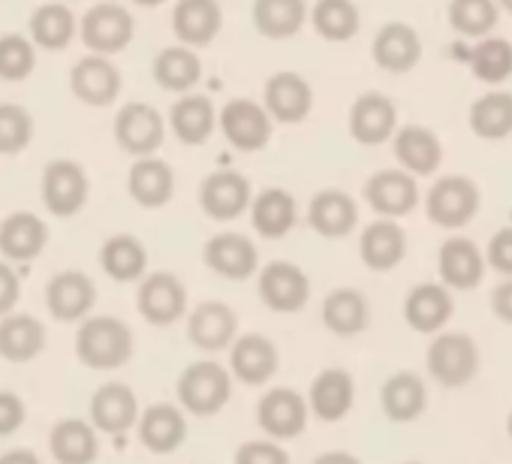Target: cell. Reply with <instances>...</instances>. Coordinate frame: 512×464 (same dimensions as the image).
I'll list each match as a JSON object with an SVG mask.
<instances>
[{
  "mask_svg": "<svg viewBox=\"0 0 512 464\" xmlns=\"http://www.w3.org/2000/svg\"><path fill=\"white\" fill-rule=\"evenodd\" d=\"M76 353L88 368H121L133 356V332L115 317H94L79 329Z\"/></svg>",
  "mask_w": 512,
  "mask_h": 464,
  "instance_id": "cell-1",
  "label": "cell"
},
{
  "mask_svg": "<svg viewBox=\"0 0 512 464\" xmlns=\"http://www.w3.org/2000/svg\"><path fill=\"white\" fill-rule=\"evenodd\" d=\"M428 371L440 386H467L479 371V350L470 335L443 332L428 347Z\"/></svg>",
  "mask_w": 512,
  "mask_h": 464,
  "instance_id": "cell-2",
  "label": "cell"
},
{
  "mask_svg": "<svg viewBox=\"0 0 512 464\" xmlns=\"http://www.w3.org/2000/svg\"><path fill=\"white\" fill-rule=\"evenodd\" d=\"M229 392L232 380L217 362H193L178 377V401L196 416L217 413L229 401Z\"/></svg>",
  "mask_w": 512,
  "mask_h": 464,
  "instance_id": "cell-3",
  "label": "cell"
},
{
  "mask_svg": "<svg viewBox=\"0 0 512 464\" xmlns=\"http://www.w3.org/2000/svg\"><path fill=\"white\" fill-rule=\"evenodd\" d=\"M428 217L437 223V226H446V229H458L464 226L476 208H479V190L470 178H461V175H449V178H440L431 193H428Z\"/></svg>",
  "mask_w": 512,
  "mask_h": 464,
  "instance_id": "cell-4",
  "label": "cell"
},
{
  "mask_svg": "<svg viewBox=\"0 0 512 464\" xmlns=\"http://www.w3.org/2000/svg\"><path fill=\"white\" fill-rule=\"evenodd\" d=\"M43 199L46 208L58 217L76 214L88 199V175L73 160H55L43 172Z\"/></svg>",
  "mask_w": 512,
  "mask_h": 464,
  "instance_id": "cell-5",
  "label": "cell"
},
{
  "mask_svg": "<svg viewBox=\"0 0 512 464\" xmlns=\"http://www.w3.org/2000/svg\"><path fill=\"white\" fill-rule=\"evenodd\" d=\"M311 296V284L305 278V272L293 263H269L260 275V299L266 302V308L281 311V314H293L302 311L308 305Z\"/></svg>",
  "mask_w": 512,
  "mask_h": 464,
  "instance_id": "cell-6",
  "label": "cell"
},
{
  "mask_svg": "<svg viewBox=\"0 0 512 464\" xmlns=\"http://www.w3.org/2000/svg\"><path fill=\"white\" fill-rule=\"evenodd\" d=\"M115 139L127 154L148 157L163 142V118L145 103H130L115 118Z\"/></svg>",
  "mask_w": 512,
  "mask_h": 464,
  "instance_id": "cell-7",
  "label": "cell"
},
{
  "mask_svg": "<svg viewBox=\"0 0 512 464\" xmlns=\"http://www.w3.org/2000/svg\"><path fill=\"white\" fill-rule=\"evenodd\" d=\"M220 127L226 139L241 151H260L272 136L269 112L263 106H256L253 100L226 103V109L220 112Z\"/></svg>",
  "mask_w": 512,
  "mask_h": 464,
  "instance_id": "cell-8",
  "label": "cell"
},
{
  "mask_svg": "<svg viewBox=\"0 0 512 464\" xmlns=\"http://www.w3.org/2000/svg\"><path fill=\"white\" fill-rule=\"evenodd\" d=\"M82 37L85 46L100 55L121 52L133 40V19L118 4H97L82 22Z\"/></svg>",
  "mask_w": 512,
  "mask_h": 464,
  "instance_id": "cell-9",
  "label": "cell"
},
{
  "mask_svg": "<svg viewBox=\"0 0 512 464\" xmlns=\"http://www.w3.org/2000/svg\"><path fill=\"white\" fill-rule=\"evenodd\" d=\"M136 302H139V314L148 323L169 326V323H175L184 314V308H187V290H184V284L175 275L157 272L148 281H142Z\"/></svg>",
  "mask_w": 512,
  "mask_h": 464,
  "instance_id": "cell-10",
  "label": "cell"
},
{
  "mask_svg": "<svg viewBox=\"0 0 512 464\" xmlns=\"http://www.w3.org/2000/svg\"><path fill=\"white\" fill-rule=\"evenodd\" d=\"M256 419H260V428L269 431L272 437L281 440L296 437L308 422V404L293 389H272L269 395H263L260 407H256Z\"/></svg>",
  "mask_w": 512,
  "mask_h": 464,
  "instance_id": "cell-11",
  "label": "cell"
},
{
  "mask_svg": "<svg viewBox=\"0 0 512 464\" xmlns=\"http://www.w3.org/2000/svg\"><path fill=\"white\" fill-rule=\"evenodd\" d=\"M395 118H398L395 103L386 94H380V91H368V94H362L353 103L350 133L362 145H380V142H386L392 136Z\"/></svg>",
  "mask_w": 512,
  "mask_h": 464,
  "instance_id": "cell-12",
  "label": "cell"
},
{
  "mask_svg": "<svg viewBox=\"0 0 512 464\" xmlns=\"http://www.w3.org/2000/svg\"><path fill=\"white\" fill-rule=\"evenodd\" d=\"M365 199L377 214L386 217H401L407 211H413L419 190L410 172L404 169H383L377 172L368 184H365Z\"/></svg>",
  "mask_w": 512,
  "mask_h": 464,
  "instance_id": "cell-13",
  "label": "cell"
},
{
  "mask_svg": "<svg viewBox=\"0 0 512 464\" xmlns=\"http://www.w3.org/2000/svg\"><path fill=\"white\" fill-rule=\"evenodd\" d=\"M199 202H202V208H205L208 217H214V220H232L250 202V181L244 175L232 172V169L214 172V175L205 178L202 193H199Z\"/></svg>",
  "mask_w": 512,
  "mask_h": 464,
  "instance_id": "cell-14",
  "label": "cell"
},
{
  "mask_svg": "<svg viewBox=\"0 0 512 464\" xmlns=\"http://www.w3.org/2000/svg\"><path fill=\"white\" fill-rule=\"evenodd\" d=\"M235 332H238V317L223 302H202V305H196V311L187 320L190 341L205 353L223 350L235 338Z\"/></svg>",
  "mask_w": 512,
  "mask_h": 464,
  "instance_id": "cell-15",
  "label": "cell"
},
{
  "mask_svg": "<svg viewBox=\"0 0 512 464\" xmlns=\"http://www.w3.org/2000/svg\"><path fill=\"white\" fill-rule=\"evenodd\" d=\"M308 220L311 226L326 239H344L356 229L359 223V208L353 202L350 193L344 190H323L311 199L308 208Z\"/></svg>",
  "mask_w": 512,
  "mask_h": 464,
  "instance_id": "cell-16",
  "label": "cell"
},
{
  "mask_svg": "<svg viewBox=\"0 0 512 464\" xmlns=\"http://www.w3.org/2000/svg\"><path fill=\"white\" fill-rule=\"evenodd\" d=\"M205 263L220 278L244 281L256 272V248L238 232H220L205 245Z\"/></svg>",
  "mask_w": 512,
  "mask_h": 464,
  "instance_id": "cell-17",
  "label": "cell"
},
{
  "mask_svg": "<svg viewBox=\"0 0 512 464\" xmlns=\"http://www.w3.org/2000/svg\"><path fill=\"white\" fill-rule=\"evenodd\" d=\"M94 299H97V290L91 278L82 272H61L49 281V290H46L49 311L64 323L85 317L94 308Z\"/></svg>",
  "mask_w": 512,
  "mask_h": 464,
  "instance_id": "cell-18",
  "label": "cell"
},
{
  "mask_svg": "<svg viewBox=\"0 0 512 464\" xmlns=\"http://www.w3.org/2000/svg\"><path fill=\"white\" fill-rule=\"evenodd\" d=\"M223 13L217 0H178L172 13L175 37L187 46H205L217 37Z\"/></svg>",
  "mask_w": 512,
  "mask_h": 464,
  "instance_id": "cell-19",
  "label": "cell"
},
{
  "mask_svg": "<svg viewBox=\"0 0 512 464\" xmlns=\"http://www.w3.org/2000/svg\"><path fill=\"white\" fill-rule=\"evenodd\" d=\"M232 371L241 383L260 386L278 371V350L266 335H244L232 347Z\"/></svg>",
  "mask_w": 512,
  "mask_h": 464,
  "instance_id": "cell-20",
  "label": "cell"
},
{
  "mask_svg": "<svg viewBox=\"0 0 512 464\" xmlns=\"http://www.w3.org/2000/svg\"><path fill=\"white\" fill-rule=\"evenodd\" d=\"M314 94L311 85L299 73H278L266 85V109L272 118L284 124H296L311 112Z\"/></svg>",
  "mask_w": 512,
  "mask_h": 464,
  "instance_id": "cell-21",
  "label": "cell"
},
{
  "mask_svg": "<svg viewBox=\"0 0 512 464\" xmlns=\"http://www.w3.org/2000/svg\"><path fill=\"white\" fill-rule=\"evenodd\" d=\"M437 266H440V278L455 290H473L485 275V260H482L479 248L461 236L443 242Z\"/></svg>",
  "mask_w": 512,
  "mask_h": 464,
  "instance_id": "cell-22",
  "label": "cell"
},
{
  "mask_svg": "<svg viewBox=\"0 0 512 464\" xmlns=\"http://www.w3.org/2000/svg\"><path fill=\"white\" fill-rule=\"evenodd\" d=\"M136 413H139L136 395L124 383H106L91 398V419L97 428L109 434H121L130 425H136Z\"/></svg>",
  "mask_w": 512,
  "mask_h": 464,
  "instance_id": "cell-23",
  "label": "cell"
},
{
  "mask_svg": "<svg viewBox=\"0 0 512 464\" xmlns=\"http://www.w3.org/2000/svg\"><path fill=\"white\" fill-rule=\"evenodd\" d=\"M70 85L88 106H109L121 91V76L106 58H85L73 67Z\"/></svg>",
  "mask_w": 512,
  "mask_h": 464,
  "instance_id": "cell-24",
  "label": "cell"
},
{
  "mask_svg": "<svg viewBox=\"0 0 512 464\" xmlns=\"http://www.w3.org/2000/svg\"><path fill=\"white\" fill-rule=\"evenodd\" d=\"M46 239V223L31 211L10 214L0 226V251L10 260H34L46 248Z\"/></svg>",
  "mask_w": 512,
  "mask_h": 464,
  "instance_id": "cell-25",
  "label": "cell"
},
{
  "mask_svg": "<svg viewBox=\"0 0 512 464\" xmlns=\"http://www.w3.org/2000/svg\"><path fill=\"white\" fill-rule=\"evenodd\" d=\"M419 55H422V40L404 22L386 25L374 40V61L389 73H407L419 61Z\"/></svg>",
  "mask_w": 512,
  "mask_h": 464,
  "instance_id": "cell-26",
  "label": "cell"
},
{
  "mask_svg": "<svg viewBox=\"0 0 512 464\" xmlns=\"http://www.w3.org/2000/svg\"><path fill=\"white\" fill-rule=\"evenodd\" d=\"M404 317L416 332H437L452 317V296L440 284H419L404 302Z\"/></svg>",
  "mask_w": 512,
  "mask_h": 464,
  "instance_id": "cell-27",
  "label": "cell"
},
{
  "mask_svg": "<svg viewBox=\"0 0 512 464\" xmlns=\"http://www.w3.org/2000/svg\"><path fill=\"white\" fill-rule=\"evenodd\" d=\"M362 260L365 266L386 272L392 266L401 263L404 251H407V239H404V229L392 220H377L362 232V242H359Z\"/></svg>",
  "mask_w": 512,
  "mask_h": 464,
  "instance_id": "cell-28",
  "label": "cell"
},
{
  "mask_svg": "<svg viewBox=\"0 0 512 464\" xmlns=\"http://www.w3.org/2000/svg\"><path fill=\"white\" fill-rule=\"evenodd\" d=\"M395 157L413 175H431L440 166L443 148L428 127H401L395 136Z\"/></svg>",
  "mask_w": 512,
  "mask_h": 464,
  "instance_id": "cell-29",
  "label": "cell"
},
{
  "mask_svg": "<svg viewBox=\"0 0 512 464\" xmlns=\"http://www.w3.org/2000/svg\"><path fill=\"white\" fill-rule=\"evenodd\" d=\"M250 217H253V229L260 232V236L281 239L296 223V199L281 187H269L253 199Z\"/></svg>",
  "mask_w": 512,
  "mask_h": 464,
  "instance_id": "cell-30",
  "label": "cell"
},
{
  "mask_svg": "<svg viewBox=\"0 0 512 464\" xmlns=\"http://www.w3.org/2000/svg\"><path fill=\"white\" fill-rule=\"evenodd\" d=\"M353 395H356L353 377L347 371H341V368H329L311 386V410L320 419L335 422V419H341V416L350 413Z\"/></svg>",
  "mask_w": 512,
  "mask_h": 464,
  "instance_id": "cell-31",
  "label": "cell"
},
{
  "mask_svg": "<svg viewBox=\"0 0 512 464\" xmlns=\"http://www.w3.org/2000/svg\"><path fill=\"white\" fill-rule=\"evenodd\" d=\"M380 404H383V413L392 422H410V419H416L425 410L428 389H425V383L416 374L401 371V374H395V377H389L383 383Z\"/></svg>",
  "mask_w": 512,
  "mask_h": 464,
  "instance_id": "cell-32",
  "label": "cell"
},
{
  "mask_svg": "<svg viewBox=\"0 0 512 464\" xmlns=\"http://www.w3.org/2000/svg\"><path fill=\"white\" fill-rule=\"evenodd\" d=\"M139 437L151 452H172L187 437V422L178 407L172 404H154L139 419Z\"/></svg>",
  "mask_w": 512,
  "mask_h": 464,
  "instance_id": "cell-33",
  "label": "cell"
},
{
  "mask_svg": "<svg viewBox=\"0 0 512 464\" xmlns=\"http://www.w3.org/2000/svg\"><path fill=\"white\" fill-rule=\"evenodd\" d=\"M130 196L145 205V208H160L172 199L175 190V175L163 160H136L130 169Z\"/></svg>",
  "mask_w": 512,
  "mask_h": 464,
  "instance_id": "cell-34",
  "label": "cell"
},
{
  "mask_svg": "<svg viewBox=\"0 0 512 464\" xmlns=\"http://www.w3.org/2000/svg\"><path fill=\"white\" fill-rule=\"evenodd\" d=\"M308 16L305 0H256L253 4V22L256 31L269 40H287L293 37Z\"/></svg>",
  "mask_w": 512,
  "mask_h": 464,
  "instance_id": "cell-35",
  "label": "cell"
},
{
  "mask_svg": "<svg viewBox=\"0 0 512 464\" xmlns=\"http://www.w3.org/2000/svg\"><path fill=\"white\" fill-rule=\"evenodd\" d=\"M46 344V329L28 314H16L0 323V356L10 362H31Z\"/></svg>",
  "mask_w": 512,
  "mask_h": 464,
  "instance_id": "cell-36",
  "label": "cell"
},
{
  "mask_svg": "<svg viewBox=\"0 0 512 464\" xmlns=\"http://www.w3.org/2000/svg\"><path fill=\"white\" fill-rule=\"evenodd\" d=\"M371 320L368 311V299L359 290H335L326 302H323V323L326 329H332L335 335H359Z\"/></svg>",
  "mask_w": 512,
  "mask_h": 464,
  "instance_id": "cell-37",
  "label": "cell"
},
{
  "mask_svg": "<svg viewBox=\"0 0 512 464\" xmlns=\"http://www.w3.org/2000/svg\"><path fill=\"white\" fill-rule=\"evenodd\" d=\"M52 455L61 464H91L97 458V434L82 419H64L52 431Z\"/></svg>",
  "mask_w": 512,
  "mask_h": 464,
  "instance_id": "cell-38",
  "label": "cell"
},
{
  "mask_svg": "<svg viewBox=\"0 0 512 464\" xmlns=\"http://www.w3.org/2000/svg\"><path fill=\"white\" fill-rule=\"evenodd\" d=\"M100 263H103V272L112 281L127 284V281L142 278L148 257H145V248H142L139 239H133V236H112L103 245V251H100Z\"/></svg>",
  "mask_w": 512,
  "mask_h": 464,
  "instance_id": "cell-39",
  "label": "cell"
},
{
  "mask_svg": "<svg viewBox=\"0 0 512 464\" xmlns=\"http://www.w3.org/2000/svg\"><path fill=\"white\" fill-rule=\"evenodd\" d=\"M172 130L181 142L199 145L211 136L214 130V106L208 97L190 94L172 106Z\"/></svg>",
  "mask_w": 512,
  "mask_h": 464,
  "instance_id": "cell-40",
  "label": "cell"
},
{
  "mask_svg": "<svg viewBox=\"0 0 512 464\" xmlns=\"http://www.w3.org/2000/svg\"><path fill=\"white\" fill-rule=\"evenodd\" d=\"M470 127L482 139H503L512 133V94L491 91L470 109Z\"/></svg>",
  "mask_w": 512,
  "mask_h": 464,
  "instance_id": "cell-41",
  "label": "cell"
},
{
  "mask_svg": "<svg viewBox=\"0 0 512 464\" xmlns=\"http://www.w3.org/2000/svg\"><path fill=\"white\" fill-rule=\"evenodd\" d=\"M199 76H202L199 58L184 46L163 49L154 61V79L166 91H190L199 82Z\"/></svg>",
  "mask_w": 512,
  "mask_h": 464,
  "instance_id": "cell-42",
  "label": "cell"
},
{
  "mask_svg": "<svg viewBox=\"0 0 512 464\" xmlns=\"http://www.w3.org/2000/svg\"><path fill=\"white\" fill-rule=\"evenodd\" d=\"M467 61H470L473 76L488 82V85H497V82L512 76V46L506 40H500V37L476 43L467 52Z\"/></svg>",
  "mask_w": 512,
  "mask_h": 464,
  "instance_id": "cell-43",
  "label": "cell"
},
{
  "mask_svg": "<svg viewBox=\"0 0 512 464\" xmlns=\"http://www.w3.org/2000/svg\"><path fill=\"white\" fill-rule=\"evenodd\" d=\"M311 19L317 34L332 43H347L359 31V10L350 0H317Z\"/></svg>",
  "mask_w": 512,
  "mask_h": 464,
  "instance_id": "cell-44",
  "label": "cell"
},
{
  "mask_svg": "<svg viewBox=\"0 0 512 464\" xmlns=\"http://www.w3.org/2000/svg\"><path fill=\"white\" fill-rule=\"evenodd\" d=\"M73 13L61 4H46L31 19V34L46 49H64L73 40Z\"/></svg>",
  "mask_w": 512,
  "mask_h": 464,
  "instance_id": "cell-45",
  "label": "cell"
},
{
  "mask_svg": "<svg viewBox=\"0 0 512 464\" xmlns=\"http://www.w3.org/2000/svg\"><path fill=\"white\" fill-rule=\"evenodd\" d=\"M449 25L464 37H485L497 25L494 0H452Z\"/></svg>",
  "mask_w": 512,
  "mask_h": 464,
  "instance_id": "cell-46",
  "label": "cell"
},
{
  "mask_svg": "<svg viewBox=\"0 0 512 464\" xmlns=\"http://www.w3.org/2000/svg\"><path fill=\"white\" fill-rule=\"evenodd\" d=\"M34 70V49L19 34L0 37V79L22 82Z\"/></svg>",
  "mask_w": 512,
  "mask_h": 464,
  "instance_id": "cell-47",
  "label": "cell"
},
{
  "mask_svg": "<svg viewBox=\"0 0 512 464\" xmlns=\"http://www.w3.org/2000/svg\"><path fill=\"white\" fill-rule=\"evenodd\" d=\"M31 115L22 106H0V154H16L31 142Z\"/></svg>",
  "mask_w": 512,
  "mask_h": 464,
  "instance_id": "cell-48",
  "label": "cell"
},
{
  "mask_svg": "<svg viewBox=\"0 0 512 464\" xmlns=\"http://www.w3.org/2000/svg\"><path fill=\"white\" fill-rule=\"evenodd\" d=\"M235 464H290V455L269 440H250L235 452Z\"/></svg>",
  "mask_w": 512,
  "mask_h": 464,
  "instance_id": "cell-49",
  "label": "cell"
},
{
  "mask_svg": "<svg viewBox=\"0 0 512 464\" xmlns=\"http://www.w3.org/2000/svg\"><path fill=\"white\" fill-rule=\"evenodd\" d=\"M488 263L500 275H509L512 278V226L494 232V239L488 242Z\"/></svg>",
  "mask_w": 512,
  "mask_h": 464,
  "instance_id": "cell-50",
  "label": "cell"
},
{
  "mask_svg": "<svg viewBox=\"0 0 512 464\" xmlns=\"http://www.w3.org/2000/svg\"><path fill=\"white\" fill-rule=\"evenodd\" d=\"M25 422V404L13 392H0V437L13 434Z\"/></svg>",
  "mask_w": 512,
  "mask_h": 464,
  "instance_id": "cell-51",
  "label": "cell"
},
{
  "mask_svg": "<svg viewBox=\"0 0 512 464\" xmlns=\"http://www.w3.org/2000/svg\"><path fill=\"white\" fill-rule=\"evenodd\" d=\"M19 275L7 266L0 263V314H10L13 305L19 302Z\"/></svg>",
  "mask_w": 512,
  "mask_h": 464,
  "instance_id": "cell-52",
  "label": "cell"
},
{
  "mask_svg": "<svg viewBox=\"0 0 512 464\" xmlns=\"http://www.w3.org/2000/svg\"><path fill=\"white\" fill-rule=\"evenodd\" d=\"M491 308L503 323H512V281H503L494 293H491Z\"/></svg>",
  "mask_w": 512,
  "mask_h": 464,
  "instance_id": "cell-53",
  "label": "cell"
},
{
  "mask_svg": "<svg viewBox=\"0 0 512 464\" xmlns=\"http://www.w3.org/2000/svg\"><path fill=\"white\" fill-rule=\"evenodd\" d=\"M0 464H40V458L31 452V449H13L0 458Z\"/></svg>",
  "mask_w": 512,
  "mask_h": 464,
  "instance_id": "cell-54",
  "label": "cell"
},
{
  "mask_svg": "<svg viewBox=\"0 0 512 464\" xmlns=\"http://www.w3.org/2000/svg\"><path fill=\"white\" fill-rule=\"evenodd\" d=\"M314 464H362V461L356 455H350V452H326Z\"/></svg>",
  "mask_w": 512,
  "mask_h": 464,
  "instance_id": "cell-55",
  "label": "cell"
},
{
  "mask_svg": "<svg viewBox=\"0 0 512 464\" xmlns=\"http://www.w3.org/2000/svg\"><path fill=\"white\" fill-rule=\"evenodd\" d=\"M139 7H157V4H163V0H136Z\"/></svg>",
  "mask_w": 512,
  "mask_h": 464,
  "instance_id": "cell-56",
  "label": "cell"
},
{
  "mask_svg": "<svg viewBox=\"0 0 512 464\" xmlns=\"http://www.w3.org/2000/svg\"><path fill=\"white\" fill-rule=\"evenodd\" d=\"M500 7H503V10H509V13H512V0H500Z\"/></svg>",
  "mask_w": 512,
  "mask_h": 464,
  "instance_id": "cell-57",
  "label": "cell"
},
{
  "mask_svg": "<svg viewBox=\"0 0 512 464\" xmlns=\"http://www.w3.org/2000/svg\"><path fill=\"white\" fill-rule=\"evenodd\" d=\"M506 428H509V437H512V413H509V419H506Z\"/></svg>",
  "mask_w": 512,
  "mask_h": 464,
  "instance_id": "cell-58",
  "label": "cell"
}]
</instances>
